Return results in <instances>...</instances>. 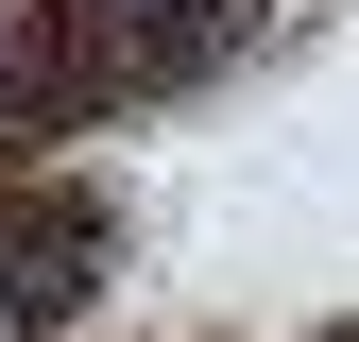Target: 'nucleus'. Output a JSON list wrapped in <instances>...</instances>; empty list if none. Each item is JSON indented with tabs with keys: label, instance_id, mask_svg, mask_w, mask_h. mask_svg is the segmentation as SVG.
<instances>
[{
	"label": "nucleus",
	"instance_id": "f257e3e1",
	"mask_svg": "<svg viewBox=\"0 0 359 342\" xmlns=\"http://www.w3.org/2000/svg\"><path fill=\"white\" fill-rule=\"evenodd\" d=\"M103 189H0V325H69L103 274Z\"/></svg>",
	"mask_w": 359,
	"mask_h": 342
},
{
	"label": "nucleus",
	"instance_id": "f03ea898",
	"mask_svg": "<svg viewBox=\"0 0 359 342\" xmlns=\"http://www.w3.org/2000/svg\"><path fill=\"white\" fill-rule=\"evenodd\" d=\"M103 86H120V52H103V34L69 18V0L0 34V120H69V103H103Z\"/></svg>",
	"mask_w": 359,
	"mask_h": 342
},
{
	"label": "nucleus",
	"instance_id": "7ed1b4c3",
	"mask_svg": "<svg viewBox=\"0 0 359 342\" xmlns=\"http://www.w3.org/2000/svg\"><path fill=\"white\" fill-rule=\"evenodd\" d=\"M86 34H103L120 69H189V52H222V18H240V0H69Z\"/></svg>",
	"mask_w": 359,
	"mask_h": 342
},
{
	"label": "nucleus",
	"instance_id": "20e7f679",
	"mask_svg": "<svg viewBox=\"0 0 359 342\" xmlns=\"http://www.w3.org/2000/svg\"><path fill=\"white\" fill-rule=\"evenodd\" d=\"M325 342H359V325H325Z\"/></svg>",
	"mask_w": 359,
	"mask_h": 342
}]
</instances>
